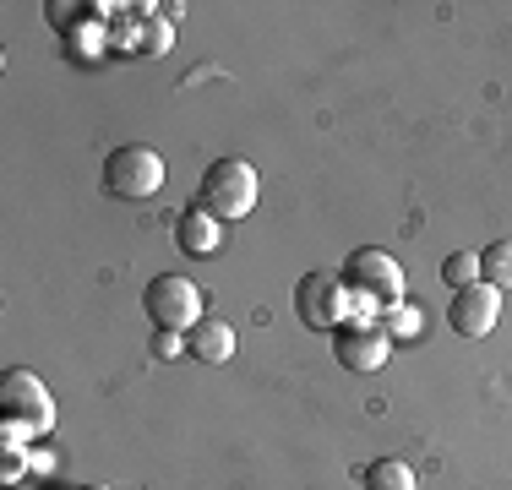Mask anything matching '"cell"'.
<instances>
[{
  "instance_id": "6da1fadb",
  "label": "cell",
  "mask_w": 512,
  "mask_h": 490,
  "mask_svg": "<svg viewBox=\"0 0 512 490\" xmlns=\"http://www.w3.org/2000/svg\"><path fill=\"white\" fill-rule=\"evenodd\" d=\"M344 284H349V300H355V316H349V322H376L387 305L404 300V267H398L382 245H360L344 262Z\"/></svg>"
},
{
  "instance_id": "7a4b0ae2",
  "label": "cell",
  "mask_w": 512,
  "mask_h": 490,
  "mask_svg": "<svg viewBox=\"0 0 512 490\" xmlns=\"http://www.w3.org/2000/svg\"><path fill=\"white\" fill-rule=\"evenodd\" d=\"M55 431V398L33 371H6L0 376V436L39 441Z\"/></svg>"
},
{
  "instance_id": "3957f363",
  "label": "cell",
  "mask_w": 512,
  "mask_h": 490,
  "mask_svg": "<svg viewBox=\"0 0 512 490\" xmlns=\"http://www.w3.org/2000/svg\"><path fill=\"white\" fill-rule=\"evenodd\" d=\"M295 316L316 333H338V327L355 316V300H349V284L344 273H327V267H316L295 284Z\"/></svg>"
},
{
  "instance_id": "277c9868",
  "label": "cell",
  "mask_w": 512,
  "mask_h": 490,
  "mask_svg": "<svg viewBox=\"0 0 512 490\" xmlns=\"http://www.w3.org/2000/svg\"><path fill=\"white\" fill-rule=\"evenodd\" d=\"M104 191L126 196V202H142V196L164 191V158L148 142H126L104 158Z\"/></svg>"
},
{
  "instance_id": "5b68a950",
  "label": "cell",
  "mask_w": 512,
  "mask_h": 490,
  "mask_svg": "<svg viewBox=\"0 0 512 490\" xmlns=\"http://www.w3.org/2000/svg\"><path fill=\"white\" fill-rule=\"evenodd\" d=\"M256 169L246 164V158H218V164H207V175H202V207L213 218H246L251 207H256Z\"/></svg>"
},
{
  "instance_id": "8992f818",
  "label": "cell",
  "mask_w": 512,
  "mask_h": 490,
  "mask_svg": "<svg viewBox=\"0 0 512 490\" xmlns=\"http://www.w3.org/2000/svg\"><path fill=\"white\" fill-rule=\"evenodd\" d=\"M142 305H148L153 327H164V333H191L202 322V289L180 273H158L142 294Z\"/></svg>"
},
{
  "instance_id": "52a82bcc",
  "label": "cell",
  "mask_w": 512,
  "mask_h": 490,
  "mask_svg": "<svg viewBox=\"0 0 512 490\" xmlns=\"http://www.w3.org/2000/svg\"><path fill=\"white\" fill-rule=\"evenodd\" d=\"M333 354L344 371H382L393 360V338L382 322H344L333 333Z\"/></svg>"
},
{
  "instance_id": "ba28073f",
  "label": "cell",
  "mask_w": 512,
  "mask_h": 490,
  "mask_svg": "<svg viewBox=\"0 0 512 490\" xmlns=\"http://www.w3.org/2000/svg\"><path fill=\"white\" fill-rule=\"evenodd\" d=\"M453 333L458 338H485L496 327V316H502V289L496 284H469V289H458V300H453Z\"/></svg>"
},
{
  "instance_id": "9c48e42d",
  "label": "cell",
  "mask_w": 512,
  "mask_h": 490,
  "mask_svg": "<svg viewBox=\"0 0 512 490\" xmlns=\"http://www.w3.org/2000/svg\"><path fill=\"white\" fill-rule=\"evenodd\" d=\"M175 240L186 256H213L218 245H224V218H213L207 207H186V213L175 218Z\"/></svg>"
},
{
  "instance_id": "30bf717a",
  "label": "cell",
  "mask_w": 512,
  "mask_h": 490,
  "mask_svg": "<svg viewBox=\"0 0 512 490\" xmlns=\"http://www.w3.org/2000/svg\"><path fill=\"white\" fill-rule=\"evenodd\" d=\"M186 349H191V360L224 365L229 354H235V327H229V322H218V316H202V322L186 333Z\"/></svg>"
},
{
  "instance_id": "8fae6325",
  "label": "cell",
  "mask_w": 512,
  "mask_h": 490,
  "mask_svg": "<svg viewBox=\"0 0 512 490\" xmlns=\"http://www.w3.org/2000/svg\"><path fill=\"white\" fill-rule=\"evenodd\" d=\"M480 278L485 284H496V289H512V240H491L480 251Z\"/></svg>"
},
{
  "instance_id": "7c38bea8",
  "label": "cell",
  "mask_w": 512,
  "mask_h": 490,
  "mask_svg": "<svg viewBox=\"0 0 512 490\" xmlns=\"http://www.w3.org/2000/svg\"><path fill=\"white\" fill-rule=\"evenodd\" d=\"M365 490H414V469L398 458H382L365 469Z\"/></svg>"
},
{
  "instance_id": "4fadbf2b",
  "label": "cell",
  "mask_w": 512,
  "mask_h": 490,
  "mask_svg": "<svg viewBox=\"0 0 512 490\" xmlns=\"http://www.w3.org/2000/svg\"><path fill=\"white\" fill-rule=\"evenodd\" d=\"M28 463H33V447H28V441L0 436V485H17L22 474H28Z\"/></svg>"
},
{
  "instance_id": "5bb4252c",
  "label": "cell",
  "mask_w": 512,
  "mask_h": 490,
  "mask_svg": "<svg viewBox=\"0 0 512 490\" xmlns=\"http://www.w3.org/2000/svg\"><path fill=\"white\" fill-rule=\"evenodd\" d=\"M442 278L453 289H469V284H480V251H453L442 262Z\"/></svg>"
},
{
  "instance_id": "9a60e30c",
  "label": "cell",
  "mask_w": 512,
  "mask_h": 490,
  "mask_svg": "<svg viewBox=\"0 0 512 490\" xmlns=\"http://www.w3.org/2000/svg\"><path fill=\"white\" fill-rule=\"evenodd\" d=\"M382 327H387V338H420V311H414V305H404V300H398V305H387V311H382Z\"/></svg>"
},
{
  "instance_id": "2e32d148",
  "label": "cell",
  "mask_w": 512,
  "mask_h": 490,
  "mask_svg": "<svg viewBox=\"0 0 512 490\" xmlns=\"http://www.w3.org/2000/svg\"><path fill=\"white\" fill-rule=\"evenodd\" d=\"M153 354H158V360H180V354H191L186 333H164V327H158V333H153Z\"/></svg>"
},
{
  "instance_id": "e0dca14e",
  "label": "cell",
  "mask_w": 512,
  "mask_h": 490,
  "mask_svg": "<svg viewBox=\"0 0 512 490\" xmlns=\"http://www.w3.org/2000/svg\"><path fill=\"white\" fill-rule=\"evenodd\" d=\"M71 49H88V60H99L104 33H99V28H71Z\"/></svg>"
},
{
  "instance_id": "ac0fdd59",
  "label": "cell",
  "mask_w": 512,
  "mask_h": 490,
  "mask_svg": "<svg viewBox=\"0 0 512 490\" xmlns=\"http://www.w3.org/2000/svg\"><path fill=\"white\" fill-rule=\"evenodd\" d=\"M142 49H169V22H148V33H142Z\"/></svg>"
},
{
  "instance_id": "d6986e66",
  "label": "cell",
  "mask_w": 512,
  "mask_h": 490,
  "mask_svg": "<svg viewBox=\"0 0 512 490\" xmlns=\"http://www.w3.org/2000/svg\"><path fill=\"white\" fill-rule=\"evenodd\" d=\"M82 490H109V485H82Z\"/></svg>"
}]
</instances>
